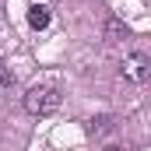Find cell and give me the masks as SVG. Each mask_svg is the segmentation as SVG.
Here are the masks:
<instances>
[{
	"label": "cell",
	"mask_w": 151,
	"mask_h": 151,
	"mask_svg": "<svg viewBox=\"0 0 151 151\" xmlns=\"http://www.w3.org/2000/svg\"><path fill=\"white\" fill-rule=\"evenodd\" d=\"M60 109V91L53 84H35L25 91V113L28 116H49Z\"/></svg>",
	"instance_id": "obj_1"
},
{
	"label": "cell",
	"mask_w": 151,
	"mask_h": 151,
	"mask_svg": "<svg viewBox=\"0 0 151 151\" xmlns=\"http://www.w3.org/2000/svg\"><path fill=\"white\" fill-rule=\"evenodd\" d=\"M123 77H130L134 84H144L148 81V56L144 53H130L123 60Z\"/></svg>",
	"instance_id": "obj_2"
},
{
	"label": "cell",
	"mask_w": 151,
	"mask_h": 151,
	"mask_svg": "<svg viewBox=\"0 0 151 151\" xmlns=\"http://www.w3.org/2000/svg\"><path fill=\"white\" fill-rule=\"evenodd\" d=\"M113 127H116L113 116H95V119L88 123V134H91V137H106V134H113Z\"/></svg>",
	"instance_id": "obj_3"
},
{
	"label": "cell",
	"mask_w": 151,
	"mask_h": 151,
	"mask_svg": "<svg viewBox=\"0 0 151 151\" xmlns=\"http://www.w3.org/2000/svg\"><path fill=\"white\" fill-rule=\"evenodd\" d=\"M28 25H32V28H46V25H49V7H42V4L28 7Z\"/></svg>",
	"instance_id": "obj_4"
},
{
	"label": "cell",
	"mask_w": 151,
	"mask_h": 151,
	"mask_svg": "<svg viewBox=\"0 0 151 151\" xmlns=\"http://www.w3.org/2000/svg\"><path fill=\"white\" fill-rule=\"evenodd\" d=\"M106 35H109V42H119V39L130 35V28L119 21V18H109V25H106Z\"/></svg>",
	"instance_id": "obj_5"
},
{
	"label": "cell",
	"mask_w": 151,
	"mask_h": 151,
	"mask_svg": "<svg viewBox=\"0 0 151 151\" xmlns=\"http://www.w3.org/2000/svg\"><path fill=\"white\" fill-rule=\"evenodd\" d=\"M11 81H14V74H11V70L0 63V88H11Z\"/></svg>",
	"instance_id": "obj_6"
},
{
	"label": "cell",
	"mask_w": 151,
	"mask_h": 151,
	"mask_svg": "<svg viewBox=\"0 0 151 151\" xmlns=\"http://www.w3.org/2000/svg\"><path fill=\"white\" fill-rule=\"evenodd\" d=\"M106 151H119V148H106Z\"/></svg>",
	"instance_id": "obj_7"
}]
</instances>
